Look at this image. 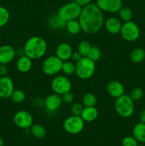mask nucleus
<instances>
[{
    "mask_svg": "<svg viewBox=\"0 0 145 146\" xmlns=\"http://www.w3.org/2000/svg\"><path fill=\"white\" fill-rule=\"evenodd\" d=\"M78 21L85 34H96L104 25L103 11L95 3L91 2L82 7Z\"/></svg>",
    "mask_w": 145,
    "mask_h": 146,
    "instance_id": "1",
    "label": "nucleus"
},
{
    "mask_svg": "<svg viewBox=\"0 0 145 146\" xmlns=\"http://www.w3.org/2000/svg\"><path fill=\"white\" fill-rule=\"evenodd\" d=\"M25 55L32 60L42 58L47 51V43L44 38L38 36L31 37L24 44Z\"/></svg>",
    "mask_w": 145,
    "mask_h": 146,
    "instance_id": "2",
    "label": "nucleus"
},
{
    "mask_svg": "<svg viewBox=\"0 0 145 146\" xmlns=\"http://www.w3.org/2000/svg\"><path fill=\"white\" fill-rule=\"evenodd\" d=\"M115 108L119 116L125 118H129L134 112V101L131 98L129 95L123 94L116 98Z\"/></svg>",
    "mask_w": 145,
    "mask_h": 146,
    "instance_id": "3",
    "label": "nucleus"
},
{
    "mask_svg": "<svg viewBox=\"0 0 145 146\" xmlns=\"http://www.w3.org/2000/svg\"><path fill=\"white\" fill-rule=\"evenodd\" d=\"M95 62L88 57H82L79 61L75 63V73L77 76L82 80H88L94 75L95 72Z\"/></svg>",
    "mask_w": 145,
    "mask_h": 146,
    "instance_id": "4",
    "label": "nucleus"
},
{
    "mask_svg": "<svg viewBox=\"0 0 145 146\" xmlns=\"http://www.w3.org/2000/svg\"><path fill=\"white\" fill-rule=\"evenodd\" d=\"M82 7L75 1H71L63 5L58 9L57 16L65 22L71 20L78 19L82 11Z\"/></svg>",
    "mask_w": 145,
    "mask_h": 146,
    "instance_id": "5",
    "label": "nucleus"
},
{
    "mask_svg": "<svg viewBox=\"0 0 145 146\" xmlns=\"http://www.w3.org/2000/svg\"><path fill=\"white\" fill-rule=\"evenodd\" d=\"M63 62L56 56L51 55L46 57L42 64L43 72L47 76H55L62 69Z\"/></svg>",
    "mask_w": 145,
    "mask_h": 146,
    "instance_id": "6",
    "label": "nucleus"
},
{
    "mask_svg": "<svg viewBox=\"0 0 145 146\" xmlns=\"http://www.w3.org/2000/svg\"><path fill=\"white\" fill-rule=\"evenodd\" d=\"M85 123L80 115H71L64 121L63 125L65 132L71 135H77L83 131Z\"/></svg>",
    "mask_w": 145,
    "mask_h": 146,
    "instance_id": "7",
    "label": "nucleus"
},
{
    "mask_svg": "<svg viewBox=\"0 0 145 146\" xmlns=\"http://www.w3.org/2000/svg\"><path fill=\"white\" fill-rule=\"evenodd\" d=\"M119 34L124 40L128 42H134L139 38L140 36V30L137 24L131 20L124 22Z\"/></svg>",
    "mask_w": 145,
    "mask_h": 146,
    "instance_id": "8",
    "label": "nucleus"
},
{
    "mask_svg": "<svg viewBox=\"0 0 145 146\" xmlns=\"http://www.w3.org/2000/svg\"><path fill=\"white\" fill-rule=\"evenodd\" d=\"M51 88L53 93L62 96L65 93L71 91L72 84L65 75H58L52 80Z\"/></svg>",
    "mask_w": 145,
    "mask_h": 146,
    "instance_id": "9",
    "label": "nucleus"
},
{
    "mask_svg": "<svg viewBox=\"0 0 145 146\" xmlns=\"http://www.w3.org/2000/svg\"><path fill=\"white\" fill-rule=\"evenodd\" d=\"M14 123L18 128L24 130H28L34 124L32 114L25 110L18 111L14 114Z\"/></svg>",
    "mask_w": 145,
    "mask_h": 146,
    "instance_id": "10",
    "label": "nucleus"
},
{
    "mask_svg": "<svg viewBox=\"0 0 145 146\" xmlns=\"http://www.w3.org/2000/svg\"><path fill=\"white\" fill-rule=\"evenodd\" d=\"M96 5L103 12L115 14L123 7L122 0H96Z\"/></svg>",
    "mask_w": 145,
    "mask_h": 146,
    "instance_id": "11",
    "label": "nucleus"
},
{
    "mask_svg": "<svg viewBox=\"0 0 145 146\" xmlns=\"http://www.w3.org/2000/svg\"><path fill=\"white\" fill-rule=\"evenodd\" d=\"M63 104L61 96L53 94L48 95L44 99V107L48 113L56 112Z\"/></svg>",
    "mask_w": 145,
    "mask_h": 146,
    "instance_id": "12",
    "label": "nucleus"
},
{
    "mask_svg": "<svg viewBox=\"0 0 145 146\" xmlns=\"http://www.w3.org/2000/svg\"><path fill=\"white\" fill-rule=\"evenodd\" d=\"M14 90V82L10 77L7 76L0 77V98H10Z\"/></svg>",
    "mask_w": 145,
    "mask_h": 146,
    "instance_id": "13",
    "label": "nucleus"
},
{
    "mask_svg": "<svg viewBox=\"0 0 145 146\" xmlns=\"http://www.w3.org/2000/svg\"><path fill=\"white\" fill-rule=\"evenodd\" d=\"M16 56V49L11 45L4 44L0 46V64H9Z\"/></svg>",
    "mask_w": 145,
    "mask_h": 146,
    "instance_id": "14",
    "label": "nucleus"
},
{
    "mask_svg": "<svg viewBox=\"0 0 145 146\" xmlns=\"http://www.w3.org/2000/svg\"><path fill=\"white\" fill-rule=\"evenodd\" d=\"M107 92L114 98H117L125 94V88L123 84L116 80L110 81L107 84Z\"/></svg>",
    "mask_w": 145,
    "mask_h": 146,
    "instance_id": "15",
    "label": "nucleus"
},
{
    "mask_svg": "<svg viewBox=\"0 0 145 146\" xmlns=\"http://www.w3.org/2000/svg\"><path fill=\"white\" fill-rule=\"evenodd\" d=\"M122 25L121 20L115 17H109L104 21V27L105 30L109 34L112 35H117L120 33Z\"/></svg>",
    "mask_w": 145,
    "mask_h": 146,
    "instance_id": "16",
    "label": "nucleus"
},
{
    "mask_svg": "<svg viewBox=\"0 0 145 146\" xmlns=\"http://www.w3.org/2000/svg\"><path fill=\"white\" fill-rule=\"evenodd\" d=\"M72 53L73 51L72 47L66 42H63L58 44L55 50V56L63 61H66L71 59Z\"/></svg>",
    "mask_w": 145,
    "mask_h": 146,
    "instance_id": "17",
    "label": "nucleus"
},
{
    "mask_svg": "<svg viewBox=\"0 0 145 146\" xmlns=\"http://www.w3.org/2000/svg\"><path fill=\"white\" fill-rule=\"evenodd\" d=\"M16 68L19 72L27 73L31 69L33 66V61L31 58L24 55L18 57L16 61Z\"/></svg>",
    "mask_w": 145,
    "mask_h": 146,
    "instance_id": "18",
    "label": "nucleus"
},
{
    "mask_svg": "<svg viewBox=\"0 0 145 146\" xmlns=\"http://www.w3.org/2000/svg\"><path fill=\"white\" fill-rule=\"evenodd\" d=\"M80 117L85 122H93L98 118V111L95 106L94 107H84Z\"/></svg>",
    "mask_w": 145,
    "mask_h": 146,
    "instance_id": "19",
    "label": "nucleus"
},
{
    "mask_svg": "<svg viewBox=\"0 0 145 146\" xmlns=\"http://www.w3.org/2000/svg\"><path fill=\"white\" fill-rule=\"evenodd\" d=\"M132 135L138 142L145 143V123L139 122L135 124L132 130Z\"/></svg>",
    "mask_w": 145,
    "mask_h": 146,
    "instance_id": "20",
    "label": "nucleus"
},
{
    "mask_svg": "<svg viewBox=\"0 0 145 146\" xmlns=\"http://www.w3.org/2000/svg\"><path fill=\"white\" fill-rule=\"evenodd\" d=\"M129 57L133 63L140 64L145 58V51L141 47H136L131 51Z\"/></svg>",
    "mask_w": 145,
    "mask_h": 146,
    "instance_id": "21",
    "label": "nucleus"
},
{
    "mask_svg": "<svg viewBox=\"0 0 145 146\" xmlns=\"http://www.w3.org/2000/svg\"><path fill=\"white\" fill-rule=\"evenodd\" d=\"M48 24L50 28L55 30L63 29H65V25H66V22L59 18L57 15L50 17L48 21Z\"/></svg>",
    "mask_w": 145,
    "mask_h": 146,
    "instance_id": "22",
    "label": "nucleus"
},
{
    "mask_svg": "<svg viewBox=\"0 0 145 146\" xmlns=\"http://www.w3.org/2000/svg\"><path fill=\"white\" fill-rule=\"evenodd\" d=\"M65 29L68 31V32L72 35H77V34H80V31H82L81 26L78 19L71 20V21H67Z\"/></svg>",
    "mask_w": 145,
    "mask_h": 146,
    "instance_id": "23",
    "label": "nucleus"
},
{
    "mask_svg": "<svg viewBox=\"0 0 145 146\" xmlns=\"http://www.w3.org/2000/svg\"><path fill=\"white\" fill-rule=\"evenodd\" d=\"M30 132L34 138L37 139H42L45 136L46 130L41 124H33L30 128Z\"/></svg>",
    "mask_w": 145,
    "mask_h": 146,
    "instance_id": "24",
    "label": "nucleus"
},
{
    "mask_svg": "<svg viewBox=\"0 0 145 146\" xmlns=\"http://www.w3.org/2000/svg\"><path fill=\"white\" fill-rule=\"evenodd\" d=\"M97 97L92 93L85 94L82 97V104L84 107H94L97 105Z\"/></svg>",
    "mask_w": 145,
    "mask_h": 146,
    "instance_id": "25",
    "label": "nucleus"
},
{
    "mask_svg": "<svg viewBox=\"0 0 145 146\" xmlns=\"http://www.w3.org/2000/svg\"><path fill=\"white\" fill-rule=\"evenodd\" d=\"M119 19L124 22L129 21L132 18V11L130 8L127 7H122L118 11Z\"/></svg>",
    "mask_w": 145,
    "mask_h": 146,
    "instance_id": "26",
    "label": "nucleus"
},
{
    "mask_svg": "<svg viewBox=\"0 0 145 146\" xmlns=\"http://www.w3.org/2000/svg\"><path fill=\"white\" fill-rule=\"evenodd\" d=\"M61 71L65 76L72 75L75 73V64L72 61H70L69 60L63 61Z\"/></svg>",
    "mask_w": 145,
    "mask_h": 146,
    "instance_id": "27",
    "label": "nucleus"
},
{
    "mask_svg": "<svg viewBox=\"0 0 145 146\" xmlns=\"http://www.w3.org/2000/svg\"><path fill=\"white\" fill-rule=\"evenodd\" d=\"M92 45L90 43L86 40L80 41L78 46V52L82 56V57H86L90 50Z\"/></svg>",
    "mask_w": 145,
    "mask_h": 146,
    "instance_id": "28",
    "label": "nucleus"
},
{
    "mask_svg": "<svg viewBox=\"0 0 145 146\" xmlns=\"http://www.w3.org/2000/svg\"><path fill=\"white\" fill-rule=\"evenodd\" d=\"M101 56H102V52H101L100 48L99 47L96 46H92L88 56H87L88 58L93 61L94 62L99 61L100 59Z\"/></svg>",
    "mask_w": 145,
    "mask_h": 146,
    "instance_id": "29",
    "label": "nucleus"
},
{
    "mask_svg": "<svg viewBox=\"0 0 145 146\" xmlns=\"http://www.w3.org/2000/svg\"><path fill=\"white\" fill-rule=\"evenodd\" d=\"M11 99L12 101L16 104H21L24 102L26 98V94L21 89H14L13 93L11 94Z\"/></svg>",
    "mask_w": 145,
    "mask_h": 146,
    "instance_id": "30",
    "label": "nucleus"
},
{
    "mask_svg": "<svg viewBox=\"0 0 145 146\" xmlns=\"http://www.w3.org/2000/svg\"><path fill=\"white\" fill-rule=\"evenodd\" d=\"M10 19V14L9 10L4 7L0 6V28L4 27Z\"/></svg>",
    "mask_w": 145,
    "mask_h": 146,
    "instance_id": "31",
    "label": "nucleus"
},
{
    "mask_svg": "<svg viewBox=\"0 0 145 146\" xmlns=\"http://www.w3.org/2000/svg\"><path fill=\"white\" fill-rule=\"evenodd\" d=\"M129 96L131 97L134 101H137L142 99L144 96V91L143 90L139 87H136V88H133L130 93Z\"/></svg>",
    "mask_w": 145,
    "mask_h": 146,
    "instance_id": "32",
    "label": "nucleus"
},
{
    "mask_svg": "<svg viewBox=\"0 0 145 146\" xmlns=\"http://www.w3.org/2000/svg\"><path fill=\"white\" fill-rule=\"evenodd\" d=\"M84 108V106L82 105V103H74L71 106V114L73 115H80L82 110Z\"/></svg>",
    "mask_w": 145,
    "mask_h": 146,
    "instance_id": "33",
    "label": "nucleus"
},
{
    "mask_svg": "<svg viewBox=\"0 0 145 146\" xmlns=\"http://www.w3.org/2000/svg\"><path fill=\"white\" fill-rule=\"evenodd\" d=\"M122 146H137L138 141L134 136H127L122 140Z\"/></svg>",
    "mask_w": 145,
    "mask_h": 146,
    "instance_id": "34",
    "label": "nucleus"
},
{
    "mask_svg": "<svg viewBox=\"0 0 145 146\" xmlns=\"http://www.w3.org/2000/svg\"><path fill=\"white\" fill-rule=\"evenodd\" d=\"M61 98H62L63 103L65 104H72V101H74V95L71 93V91L64 94L63 95L61 96Z\"/></svg>",
    "mask_w": 145,
    "mask_h": 146,
    "instance_id": "35",
    "label": "nucleus"
},
{
    "mask_svg": "<svg viewBox=\"0 0 145 146\" xmlns=\"http://www.w3.org/2000/svg\"><path fill=\"white\" fill-rule=\"evenodd\" d=\"M31 104L36 108H42L44 107V99L41 98H36L33 100Z\"/></svg>",
    "mask_w": 145,
    "mask_h": 146,
    "instance_id": "36",
    "label": "nucleus"
},
{
    "mask_svg": "<svg viewBox=\"0 0 145 146\" xmlns=\"http://www.w3.org/2000/svg\"><path fill=\"white\" fill-rule=\"evenodd\" d=\"M8 74V68L5 64H0V77L7 76Z\"/></svg>",
    "mask_w": 145,
    "mask_h": 146,
    "instance_id": "37",
    "label": "nucleus"
},
{
    "mask_svg": "<svg viewBox=\"0 0 145 146\" xmlns=\"http://www.w3.org/2000/svg\"><path fill=\"white\" fill-rule=\"evenodd\" d=\"M82 58V56L79 54V53L78 52V51H77V52L72 53V56H71V59H72V61H74L75 63L79 61Z\"/></svg>",
    "mask_w": 145,
    "mask_h": 146,
    "instance_id": "38",
    "label": "nucleus"
},
{
    "mask_svg": "<svg viewBox=\"0 0 145 146\" xmlns=\"http://www.w3.org/2000/svg\"><path fill=\"white\" fill-rule=\"evenodd\" d=\"M78 4L81 6V7H84V6L87 5V4L91 3L92 0H75Z\"/></svg>",
    "mask_w": 145,
    "mask_h": 146,
    "instance_id": "39",
    "label": "nucleus"
},
{
    "mask_svg": "<svg viewBox=\"0 0 145 146\" xmlns=\"http://www.w3.org/2000/svg\"><path fill=\"white\" fill-rule=\"evenodd\" d=\"M16 56H18V57L25 55V51H24V47H23V48L20 47V48H17V49L16 50Z\"/></svg>",
    "mask_w": 145,
    "mask_h": 146,
    "instance_id": "40",
    "label": "nucleus"
},
{
    "mask_svg": "<svg viewBox=\"0 0 145 146\" xmlns=\"http://www.w3.org/2000/svg\"><path fill=\"white\" fill-rule=\"evenodd\" d=\"M139 121L145 123V110H143L139 114Z\"/></svg>",
    "mask_w": 145,
    "mask_h": 146,
    "instance_id": "41",
    "label": "nucleus"
},
{
    "mask_svg": "<svg viewBox=\"0 0 145 146\" xmlns=\"http://www.w3.org/2000/svg\"><path fill=\"white\" fill-rule=\"evenodd\" d=\"M4 140L0 137V146H4Z\"/></svg>",
    "mask_w": 145,
    "mask_h": 146,
    "instance_id": "42",
    "label": "nucleus"
},
{
    "mask_svg": "<svg viewBox=\"0 0 145 146\" xmlns=\"http://www.w3.org/2000/svg\"><path fill=\"white\" fill-rule=\"evenodd\" d=\"M137 146H144V145H138Z\"/></svg>",
    "mask_w": 145,
    "mask_h": 146,
    "instance_id": "43",
    "label": "nucleus"
}]
</instances>
